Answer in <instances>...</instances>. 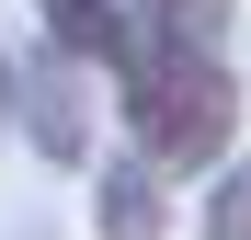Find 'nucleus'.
<instances>
[{
	"instance_id": "obj_4",
	"label": "nucleus",
	"mask_w": 251,
	"mask_h": 240,
	"mask_svg": "<svg viewBox=\"0 0 251 240\" xmlns=\"http://www.w3.org/2000/svg\"><path fill=\"white\" fill-rule=\"evenodd\" d=\"M34 34L69 46L80 69H103V57L126 46V0H34Z\"/></svg>"
},
{
	"instance_id": "obj_1",
	"label": "nucleus",
	"mask_w": 251,
	"mask_h": 240,
	"mask_svg": "<svg viewBox=\"0 0 251 240\" xmlns=\"http://www.w3.org/2000/svg\"><path fill=\"white\" fill-rule=\"evenodd\" d=\"M103 114H114V137L149 149L172 183L217 172L240 149V57H228V34H172V23L126 12V46L103 57Z\"/></svg>"
},
{
	"instance_id": "obj_7",
	"label": "nucleus",
	"mask_w": 251,
	"mask_h": 240,
	"mask_svg": "<svg viewBox=\"0 0 251 240\" xmlns=\"http://www.w3.org/2000/svg\"><path fill=\"white\" fill-rule=\"evenodd\" d=\"M0 126H12V46H0Z\"/></svg>"
},
{
	"instance_id": "obj_6",
	"label": "nucleus",
	"mask_w": 251,
	"mask_h": 240,
	"mask_svg": "<svg viewBox=\"0 0 251 240\" xmlns=\"http://www.w3.org/2000/svg\"><path fill=\"white\" fill-rule=\"evenodd\" d=\"M137 23H172V34H228V0H126Z\"/></svg>"
},
{
	"instance_id": "obj_3",
	"label": "nucleus",
	"mask_w": 251,
	"mask_h": 240,
	"mask_svg": "<svg viewBox=\"0 0 251 240\" xmlns=\"http://www.w3.org/2000/svg\"><path fill=\"white\" fill-rule=\"evenodd\" d=\"M92 172V240H172V172H160L149 149H92L80 160Z\"/></svg>"
},
{
	"instance_id": "obj_5",
	"label": "nucleus",
	"mask_w": 251,
	"mask_h": 240,
	"mask_svg": "<svg viewBox=\"0 0 251 240\" xmlns=\"http://www.w3.org/2000/svg\"><path fill=\"white\" fill-rule=\"evenodd\" d=\"M205 206H194V240H251V149H228L217 172H194Z\"/></svg>"
},
{
	"instance_id": "obj_2",
	"label": "nucleus",
	"mask_w": 251,
	"mask_h": 240,
	"mask_svg": "<svg viewBox=\"0 0 251 240\" xmlns=\"http://www.w3.org/2000/svg\"><path fill=\"white\" fill-rule=\"evenodd\" d=\"M12 137L46 160V172H80L103 149V69H80L69 46H12Z\"/></svg>"
}]
</instances>
